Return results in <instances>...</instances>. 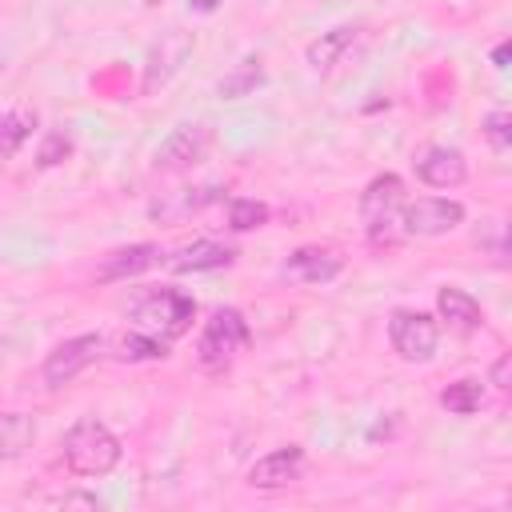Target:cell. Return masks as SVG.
Instances as JSON below:
<instances>
[{
    "instance_id": "cell-16",
    "label": "cell",
    "mask_w": 512,
    "mask_h": 512,
    "mask_svg": "<svg viewBox=\"0 0 512 512\" xmlns=\"http://www.w3.org/2000/svg\"><path fill=\"white\" fill-rule=\"evenodd\" d=\"M436 312H440L456 332H472V328L484 324L480 304H476L468 292H460V288H440V292H436Z\"/></svg>"
},
{
    "instance_id": "cell-27",
    "label": "cell",
    "mask_w": 512,
    "mask_h": 512,
    "mask_svg": "<svg viewBox=\"0 0 512 512\" xmlns=\"http://www.w3.org/2000/svg\"><path fill=\"white\" fill-rule=\"evenodd\" d=\"M52 504H64V508H68V504H80V508H96L100 500H96V496H56Z\"/></svg>"
},
{
    "instance_id": "cell-1",
    "label": "cell",
    "mask_w": 512,
    "mask_h": 512,
    "mask_svg": "<svg viewBox=\"0 0 512 512\" xmlns=\"http://www.w3.org/2000/svg\"><path fill=\"white\" fill-rule=\"evenodd\" d=\"M128 316H132V328L160 336V340H176L192 328L196 300L188 292H176V288H148L144 296H136L128 304Z\"/></svg>"
},
{
    "instance_id": "cell-6",
    "label": "cell",
    "mask_w": 512,
    "mask_h": 512,
    "mask_svg": "<svg viewBox=\"0 0 512 512\" xmlns=\"http://www.w3.org/2000/svg\"><path fill=\"white\" fill-rule=\"evenodd\" d=\"M388 340H392V348H396L404 360L424 364V360H432V356H436L440 328H436V320H432V316H424V312L396 308V312H392V320H388Z\"/></svg>"
},
{
    "instance_id": "cell-25",
    "label": "cell",
    "mask_w": 512,
    "mask_h": 512,
    "mask_svg": "<svg viewBox=\"0 0 512 512\" xmlns=\"http://www.w3.org/2000/svg\"><path fill=\"white\" fill-rule=\"evenodd\" d=\"M68 156H72V136L56 128V132L44 136V144H40V152H36V164H40V168H56V164H64Z\"/></svg>"
},
{
    "instance_id": "cell-17",
    "label": "cell",
    "mask_w": 512,
    "mask_h": 512,
    "mask_svg": "<svg viewBox=\"0 0 512 512\" xmlns=\"http://www.w3.org/2000/svg\"><path fill=\"white\" fill-rule=\"evenodd\" d=\"M220 196V188H180V192H168L152 204V220H184L192 212H200L204 204H212Z\"/></svg>"
},
{
    "instance_id": "cell-24",
    "label": "cell",
    "mask_w": 512,
    "mask_h": 512,
    "mask_svg": "<svg viewBox=\"0 0 512 512\" xmlns=\"http://www.w3.org/2000/svg\"><path fill=\"white\" fill-rule=\"evenodd\" d=\"M484 136H488V144H492L496 156H508V148H512V116L504 108L488 112L484 116Z\"/></svg>"
},
{
    "instance_id": "cell-10",
    "label": "cell",
    "mask_w": 512,
    "mask_h": 512,
    "mask_svg": "<svg viewBox=\"0 0 512 512\" xmlns=\"http://www.w3.org/2000/svg\"><path fill=\"white\" fill-rule=\"evenodd\" d=\"M304 472V448L300 444H284L268 456H260L252 468H248V484L252 488H288L296 484Z\"/></svg>"
},
{
    "instance_id": "cell-8",
    "label": "cell",
    "mask_w": 512,
    "mask_h": 512,
    "mask_svg": "<svg viewBox=\"0 0 512 512\" xmlns=\"http://www.w3.org/2000/svg\"><path fill=\"white\" fill-rule=\"evenodd\" d=\"M212 148V128L208 124H180L160 148H156V172H184L196 168Z\"/></svg>"
},
{
    "instance_id": "cell-5",
    "label": "cell",
    "mask_w": 512,
    "mask_h": 512,
    "mask_svg": "<svg viewBox=\"0 0 512 512\" xmlns=\"http://www.w3.org/2000/svg\"><path fill=\"white\" fill-rule=\"evenodd\" d=\"M100 356H104V336H100V332L72 336V340L56 344V348L48 352V360H44L40 376H44V384H48V388H64V384H72L84 368H92Z\"/></svg>"
},
{
    "instance_id": "cell-23",
    "label": "cell",
    "mask_w": 512,
    "mask_h": 512,
    "mask_svg": "<svg viewBox=\"0 0 512 512\" xmlns=\"http://www.w3.org/2000/svg\"><path fill=\"white\" fill-rule=\"evenodd\" d=\"M120 356H124V360H164V356H168V340L132 328V332L124 336V344H120Z\"/></svg>"
},
{
    "instance_id": "cell-31",
    "label": "cell",
    "mask_w": 512,
    "mask_h": 512,
    "mask_svg": "<svg viewBox=\"0 0 512 512\" xmlns=\"http://www.w3.org/2000/svg\"><path fill=\"white\" fill-rule=\"evenodd\" d=\"M4 348H8V344H4V340H0V356H4Z\"/></svg>"
},
{
    "instance_id": "cell-18",
    "label": "cell",
    "mask_w": 512,
    "mask_h": 512,
    "mask_svg": "<svg viewBox=\"0 0 512 512\" xmlns=\"http://www.w3.org/2000/svg\"><path fill=\"white\" fill-rule=\"evenodd\" d=\"M36 420L28 412H0V460H16L32 448Z\"/></svg>"
},
{
    "instance_id": "cell-22",
    "label": "cell",
    "mask_w": 512,
    "mask_h": 512,
    "mask_svg": "<svg viewBox=\"0 0 512 512\" xmlns=\"http://www.w3.org/2000/svg\"><path fill=\"white\" fill-rule=\"evenodd\" d=\"M260 224H268V204H264V200L240 196V200L228 204V228H232V232H252V228H260Z\"/></svg>"
},
{
    "instance_id": "cell-29",
    "label": "cell",
    "mask_w": 512,
    "mask_h": 512,
    "mask_svg": "<svg viewBox=\"0 0 512 512\" xmlns=\"http://www.w3.org/2000/svg\"><path fill=\"white\" fill-rule=\"evenodd\" d=\"M188 8H192V12H216L220 0H188Z\"/></svg>"
},
{
    "instance_id": "cell-13",
    "label": "cell",
    "mask_w": 512,
    "mask_h": 512,
    "mask_svg": "<svg viewBox=\"0 0 512 512\" xmlns=\"http://www.w3.org/2000/svg\"><path fill=\"white\" fill-rule=\"evenodd\" d=\"M360 40H364V28H360V24H340V28H332V32H320V36L308 44V68H312V72H332Z\"/></svg>"
},
{
    "instance_id": "cell-3",
    "label": "cell",
    "mask_w": 512,
    "mask_h": 512,
    "mask_svg": "<svg viewBox=\"0 0 512 512\" xmlns=\"http://www.w3.org/2000/svg\"><path fill=\"white\" fill-rule=\"evenodd\" d=\"M248 340H252V332H248L244 312H236V308H216L212 320H208L204 332H200L196 360H200L204 372H224Z\"/></svg>"
},
{
    "instance_id": "cell-14",
    "label": "cell",
    "mask_w": 512,
    "mask_h": 512,
    "mask_svg": "<svg viewBox=\"0 0 512 512\" xmlns=\"http://www.w3.org/2000/svg\"><path fill=\"white\" fill-rule=\"evenodd\" d=\"M336 272H340V256L332 248H320V244L296 248L284 260V276L288 280H304V284H328Z\"/></svg>"
},
{
    "instance_id": "cell-12",
    "label": "cell",
    "mask_w": 512,
    "mask_h": 512,
    "mask_svg": "<svg viewBox=\"0 0 512 512\" xmlns=\"http://www.w3.org/2000/svg\"><path fill=\"white\" fill-rule=\"evenodd\" d=\"M164 260V248L160 244H128V248H116L100 260L96 268V280H128V276H140L148 268H156Z\"/></svg>"
},
{
    "instance_id": "cell-19",
    "label": "cell",
    "mask_w": 512,
    "mask_h": 512,
    "mask_svg": "<svg viewBox=\"0 0 512 512\" xmlns=\"http://www.w3.org/2000/svg\"><path fill=\"white\" fill-rule=\"evenodd\" d=\"M260 84H264V64H260L256 56H244V60L216 84V92H220L224 100H240V96H252Z\"/></svg>"
},
{
    "instance_id": "cell-30",
    "label": "cell",
    "mask_w": 512,
    "mask_h": 512,
    "mask_svg": "<svg viewBox=\"0 0 512 512\" xmlns=\"http://www.w3.org/2000/svg\"><path fill=\"white\" fill-rule=\"evenodd\" d=\"M492 60H496V68H508V44H500V48L492 52Z\"/></svg>"
},
{
    "instance_id": "cell-7",
    "label": "cell",
    "mask_w": 512,
    "mask_h": 512,
    "mask_svg": "<svg viewBox=\"0 0 512 512\" xmlns=\"http://www.w3.org/2000/svg\"><path fill=\"white\" fill-rule=\"evenodd\" d=\"M456 224H464V204L444 196H420L400 208V228L408 236H444Z\"/></svg>"
},
{
    "instance_id": "cell-11",
    "label": "cell",
    "mask_w": 512,
    "mask_h": 512,
    "mask_svg": "<svg viewBox=\"0 0 512 512\" xmlns=\"http://www.w3.org/2000/svg\"><path fill=\"white\" fill-rule=\"evenodd\" d=\"M416 176L428 184V188H456L464 184L468 176V164H464V152L460 148H448V144H432L416 156Z\"/></svg>"
},
{
    "instance_id": "cell-21",
    "label": "cell",
    "mask_w": 512,
    "mask_h": 512,
    "mask_svg": "<svg viewBox=\"0 0 512 512\" xmlns=\"http://www.w3.org/2000/svg\"><path fill=\"white\" fill-rule=\"evenodd\" d=\"M440 404H444L452 416H472V412H480V404H484V384H480V380H456V384H448V388L440 392Z\"/></svg>"
},
{
    "instance_id": "cell-28",
    "label": "cell",
    "mask_w": 512,
    "mask_h": 512,
    "mask_svg": "<svg viewBox=\"0 0 512 512\" xmlns=\"http://www.w3.org/2000/svg\"><path fill=\"white\" fill-rule=\"evenodd\" d=\"M504 380H508V356H500L496 368H492V384H496V388H508Z\"/></svg>"
},
{
    "instance_id": "cell-4",
    "label": "cell",
    "mask_w": 512,
    "mask_h": 512,
    "mask_svg": "<svg viewBox=\"0 0 512 512\" xmlns=\"http://www.w3.org/2000/svg\"><path fill=\"white\" fill-rule=\"evenodd\" d=\"M400 208H404V180L392 172L376 176L360 196V220H364L368 236L392 240V228L400 224Z\"/></svg>"
},
{
    "instance_id": "cell-20",
    "label": "cell",
    "mask_w": 512,
    "mask_h": 512,
    "mask_svg": "<svg viewBox=\"0 0 512 512\" xmlns=\"http://www.w3.org/2000/svg\"><path fill=\"white\" fill-rule=\"evenodd\" d=\"M32 128H36V112H32V108H12V112H4V116H0V160L16 156L20 144L32 136Z\"/></svg>"
},
{
    "instance_id": "cell-2",
    "label": "cell",
    "mask_w": 512,
    "mask_h": 512,
    "mask_svg": "<svg viewBox=\"0 0 512 512\" xmlns=\"http://www.w3.org/2000/svg\"><path fill=\"white\" fill-rule=\"evenodd\" d=\"M64 464L76 476H108L120 464V440L108 424L84 416L64 432Z\"/></svg>"
},
{
    "instance_id": "cell-15",
    "label": "cell",
    "mask_w": 512,
    "mask_h": 512,
    "mask_svg": "<svg viewBox=\"0 0 512 512\" xmlns=\"http://www.w3.org/2000/svg\"><path fill=\"white\" fill-rule=\"evenodd\" d=\"M236 260V252L228 244H216V240H196V244H184L168 268L172 272H212V268H228Z\"/></svg>"
},
{
    "instance_id": "cell-9",
    "label": "cell",
    "mask_w": 512,
    "mask_h": 512,
    "mask_svg": "<svg viewBox=\"0 0 512 512\" xmlns=\"http://www.w3.org/2000/svg\"><path fill=\"white\" fill-rule=\"evenodd\" d=\"M188 52H192V32L168 28V32L152 44V52H148V60H144V92L164 88V84L180 72V64L188 60Z\"/></svg>"
},
{
    "instance_id": "cell-26",
    "label": "cell",
    "mask_w": 512,
    "mask_h": 512,
    "mask_svg": "<svg viewBox=\"0 0 512 512\" xmlns=\"http://www.w3.org/2000/svg\"><path fill=\"white\" fill-rule=\"evenodd\" d=\"M504 232H508V224H504V220H488V224L476 232V244H480V248H488L496 260H504V256H508V240H504Z\"/></svg>"
}]
</instances>
